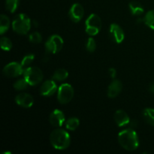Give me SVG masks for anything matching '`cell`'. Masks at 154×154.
<instances>
[{"label":"cell","instance_id":"27","mask_svg":"<svg viewBox=\"0 0 154 154\" xmlns=\"http://www.w3.org/2000/svg\"><path fill=\"white\" fill-rule=\"evenodd\" d=\"M86 48H87V51H89L90 53H93L96 51V43L93 38H88V40L87 42V45H86Z\"/></svg>","mask_w":154,"mask_h":154},{"label":"cell","instance_id":"11","mask_svg":"<svg viewBox=\"0 0 154 154\" xmlns=\"http://www.w3.org/2000/svg\"><path fill=\"white\" fill-rule=\"evenodd\" d=\"M49 121L53 126L60 127L65 123L66 118L63 111L59 109H55L50 115Z\"/></svg>","mask_w":154,"mask_h":154},{"label":"cell","instance_id":"4","mask_svg":"<svg viewBox=\"0 0 154 154\" xmlns=\"http://www.w3.org/2000/svg\"><path fill=\"white\" fill-rule=\"evenodd\" d=\"M24 78L30 86L38 84L43 79V73L39 68L32 66L28 67L23 72Z\"/></svg>","mask_w":154,"mask_h":154},{"label":"cell","instance_id":"17","mask_svg":"<svg viewBox=\"0 0 154 154\" xmlns=\"http://www.w3.org/2000/svg\"><path fill=\"white\" fill-rule=\"evenodd\" d=\"M143 117L148 124L154 126V109L145 108L143 111Z\"/></svg>","mask_w":154,"mask_h":154},{"label":"cell","instance_id":"20","mask_svg":"<svg viewBox=\"0 0 154 154\" xmlns=\"http://www.w3.org/2000/svg\"><path fill=\"white\" fill-rule=\"evenodd\" d=\"M80 120L76 117H71L68 119L66 122V129L71 131L76 130L77 128L79 126Z\"/></svg>","mask_w":154,"mask_h":154},{"label":"cell","instance_id":"2","mask_svg":"<svg viewBox=\"0 0 154 154\" xmlns=\"http://www.w3.org/2000/svg\"><path fill=\"white\" fill-rule=\"evenodd\" d=\"M50 141L51 145L56 150H66L69 147L71 138L69 134L63 129H57L53 131L50 135Z\"/></svg>","mask_w":154,"mask_h":154},{"label":"cell","instance_id":"24","mask_svg":"<svg viewBox=\"0 0 154 154\" xmlns=\"http://www.w3.org/2000/svg\"><path fill=\"white\" fill-rule=\"evenodd\" d=\"M0 44H1V48L3 51H9L12 48V42L7 37H2L0 40Z\"/></svg>","mask_w":154,"mask_h":154},{"label":"cell","instance_id":"15","mask_svg":"<svg viewBox=\"0 0 154 154\" xmlns=\"http://www.w3.org/2000/svg\"><path fill=\"white\" fill-rule=\"evenodd\" d=\"M86 27H90V28H95L97 29L101 30L102 28V20L101 18L96 14H92L86 20Z\"/></svg>","mask_w":154,"mask_h":154},{"label":"cell","instance_id":"9","mask_svg":"<svg viewBox=\"0 0 154 154\" xmlns=\"http://www.w3.org/2000/svg\"><path fill=\"white\" fill-rule=\"evenodd\" d=\"M69 15L73 22L78 23L81 20L84 15V9L79 3H75L69 10Z\"/></svg>","mask_w":154,"mask_h":154},{"label":"cell","instance_id":"12","mask_svg":"<svg viewBox=\"0 0 154 154\" xmlns=\"http://www.w3.org/2000/svg\"><path fill=\"white\" fill-rule=\"evenodd\" d=\"M15 102L20 106L23 107V108H31L34 104V99H33L32 96L31 95L28 94V93H20L15 98Z\"/></svg>","mask_w":154,"mask_h":154},{"label":"cell","instance_id":"16","mask_svg":"<svg viewBox=\"0 0 154 154\" xmlns=\"http://www.w3.org/2000/svg\"><path fill=\"white\" fill-rule=\"evenodd\" d=\"M129 7L131 13L133 15H135V16H140V15L143 14V13L144 11L143 6L138 2H131L129 5Z\"/></svg>","mask_w":154,"mask_h":154},{"label":"cell","instance_id":"13","mask_svg":"<svg viewBox=\"0 0 154 154\" xmlns=\"http://www.w3.org/2000/svg\"><path fill=\"white\" fill-rule=\"evenodd\" d=\"M114 120L117 125L120 127L126 126L130 123L129 115L123 110H117L114 114Z\"/></svg>","mask_w":154,"mask_h":154},{"label":"cell","instance_id":"30","mask_svg":"<svg viewBox=\"0 0 154 154\" xmlns=\"http://www.w3.org/2000/svg\"><path fill=\"white\" fill-rule=\"evenodd\" d=\"M149 90H150V91L152 93H154V83H153V84L150 86V88H149Z\"/></svg>","mask_w":154,"mask_h":154},{"label":"cell","instance_id":"28","mask_svg":"<svg viewBox=\"0 0 154 154\" xmlns=\"http://www.w3.org/2000/svg\"><path fill=\"white\" fill-rule=\"evenodd\" d=\"M99 32H100V30L97 29L90 28V27H86V32L90 36L96 35L97 34H99Z\"/></svg>","mask_w":154,"mask_h":154},{"label":"cell","instance_id":"7","mask_svg":"<svg viewBox=\"0 0 154 154\" xmlns=\"http://www.w3.org/2000/svg\"><path fill=\"white\" fill-rule=\"evenodd\" d=\"M24 70L22 65L16 62H12L6 65L3 69V73L9 78H16L23 74Z\"/></svg>","mask_w":154,"mask_h":154},{"label":"cell","instance_id":"23","mask_svg":"<svg viewBox=\"0 0 154 154\" xmlns=\"http://www.w3.org/2000/svg\"><path fill=\"white\" fill-rule=\"evenodd\" d=\"M29 85V84H28L25 78H23V79L18 80L14 84V88L16 90H18V91H21V90H26Z\"/></svg>","mask_w":154,"mask_h":154},{"label":"cell","instance_id":"21","mask_svg":"<svg viewBox=\"0 0 154 154\" xmlns=\"http://www.w3.org/2000/svg\"><path fill=\"white\" fill-rule=\"evenodd\" d=\"M144 22L149 28L154 30V10H151L146 14Z\"/></svg>","mask_w":154,"mask_h":154},{"label":"cell","instance_id":"10","mask_svg":"<svg viewBox=\"0 0 154 154\" xmlns=\"http://www.w3.org/2000/svg\"><path fill=\"white\" fill-rule=\"evenodd\" d=\"M58 90L57 86L54 81L48 80L42 84L40 88V93L43 96H51Z\"/></svg>","mask_w":154,"mask_h":154},{"label":"cell","instance_id":"26","mask_svg":"<svg viewBox=\"0 0 154 154\" xmlns=\"http://www.w3.org/2000/svg\"><path fill=\"white\" fill-rule=\"evenodd\" d=\"M35 56L33 54H28L26 55L25 57L23 58L22 61H21V65L23 67H26V66H29L33 61H34Z\"/></svg>","mask_w":154,"mask_h":154},{"label":"cell","instance_id":"29","mask_svg":"<svg viewBox=\"0 0 154 154\" xmlns=\"http://www.w3.org/2000/svg\"><path fill=\"white\" fill-rule=\"evenodd\" d=\"M109 73L110 75L111 76V78H114L116 77V75H117V72H116L115 69H111L109 70Z\"/></svg>","mask_w":154,"mask_h":154},{"label":"cell","instance_id":"1","mask_svg":"<svg viewBox=\"0 0 154 154\" xmlns=\"http://www.w3.org/2000/svg\"><path fill=\"white\" fill-rule=\"evenodd\" d=\"M118 141L123 149L129 151L135 150L139 146V139L133 129H124L118 134Z\"/></svg>","mask_w":154,"mask_h":154},{"label":"cell","instance_id":"22","mask_svg":"<svg viewBox=\"0 0 154 154\" xmlns=\"http://www.w3.org/2000/svg\"><path fill=\"white\" fill-rule=\"evenodd\" d=\"M19 5V0H6L5 6L7 10L10 13H14L16 11Z\"/></svg>","mask_w":154,"mask_h":154},{"label":"cell","instance_id":"19","mask_svg":"<svg viewBox=\"0 0 154 154\" xmlns=\"http://www.w3.org/2000/svg\"><path fill=\"white\" fill-rule=\"evenodd\" d=\"M68 76H69V72L64 69H57L53 75V78L55 81H63L66 79H67Z\"/></svg>","mask_w":154,"mask_h":154},{"label":"cell","instance_id":"14","mask_svg":"<svg viewBox=\"0 0 154 154\" xmlns=\"http://www.w3.org/2000/svg\"><path fill=\"white\" fill-rule=\"evenodd\" d=\"M123 84L119 80H114L110 84L108 89V96L109 98H115L122 91Z\"/></svg>","mask_w":154,"mask_h":154},{"label":"cell","instance_id":"5","mask_svg":"<svg viewBox=\"0 0 154 154\" xmlns=\"http://www.w3.org/2000/svg\"><path fill=\"white\" fill-rule=\"evenodd\" d=\"M64 42L58 35H53L45 42V49L49 54H57L63 48Z\"/></svg>","mask_w":154,"mask_h":154},{"label":"cell","instance_id":"6","mask_svg":"<svg viewBox=\"0 0 154 154\" xmlns=\"http://www.w3.org/2000/svg\"><path fill=\"white\" fill-rule=\"evenodd\" d=\"M57 99L60 104H67L71 102L74 96V89L70 84H63L58 88Z\"/></svg>","mask_w":154,"mask_h":154},{"label":"cell","instance_id":"3","mask_svg":"<svg viewBox=\"0 0 154 154\" xmlns=\"http://www.w3.org/2000/svg\"><path fill=\"white\" fill-rule=\"evenodd\" d=\"M12 28L14 31L18 34L26 35L31 28V20L25 14H19L14 18Z\"/></svg>","mask_w":154,"mask_h":154},{"label":"cell","instance_id":"18","mask_svg":"<svg viewBox=\"0 0 154 154\" xmlns=\"http://www.w3.org/2000/svg\"><path fill=\"white\" fill-rule=\"evenodd\" d=\"M10 27V20L5 15L2 14L0 18V34L3 35Z\"/></svg>","mask_w":154,"mask_h":154},{"label":"cell","instance_id":"25","mask_svg":"<svg viewBox=\"0 0 154 154\" xmlns=\"http://www.w3.org/2000/svg\"><path fill=\"white\" fill-rule=\"evenodd\" d=\"M29 42H32V43L39 44L42 42V36L38 32H32V34L29 35Z\"/></svg>","mask_w":154,"mask_h":154},{"label":"cell","instance_id":"8","mask_svg":"<svg viewBox=\"0 0 154 154\" xmlns=\"http://www.w3.org/2000/svg\"><path fill=\"white\" fill-rule=\"evenodd\" d=\"M109 33L111 38L115 43L120 44L123 42L125 38V34L123 29L116 23H112L110 26Z\"/></svg>","mask_w":154,"mask_h":154}]
</instances>
